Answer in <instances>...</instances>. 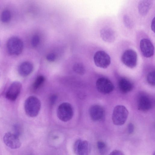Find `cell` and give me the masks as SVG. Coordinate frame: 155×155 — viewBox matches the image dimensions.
Listing matches in <instances>:
<instances>
[{"instance_id": "obj_17", "label": "cell", "mask_w": 155, "mask_h": 155, "mask_svg": "<svg viewBox=\"0 0 155 155\" xmlns=\"http://www.w3.org/2000/svg\"><path fill=\"white\" fill-rule=\"evenodd\" d=\"M152 5V2L151 1H141L138 5L139 13L143 16L145 15L148 12Z\"/></svg>"}, {"instance_id": "obj_26", "label": "cell", "mask_w": 155, "mask_h": 155, "mask_svg": "<svg viewBox=\"0 0 155 155\" xmlns=\"http://www.w3.org/2000/svg\"><path fill=\"white\" fill-rule=\"evenodd\" d=\"M47 60L49 62L54 61L56 58L55 54L53 53H50L48 54L46 56Z\"/></svg>"}, {"instance_id": "obj_7", "label": "cell", "mask_w": 155, "mask_h": 155, "mask_svg": "<svg viewBox=\"0 0 155 155\" xmlns=\"http://www.w3.org/2000/svg\"><path fill=\"white\" fill-rule=\"evenodd\" d=\"M73 149L76 155H89L91 147L88 141L78 139L74 142Z\"/></svg>"}, {"instance_id": "obj_18", "label": "cell", "mask_w": 155, "mask_h": 155, "mask_svg": "<svg viewBox=\"0 0 155 155\" xmlns=\"http://www.w3.org/2000/svg\"><path fill=\"white\" fill-rule=\"evenodd\" d=\"M45 81V78L43 76H38L33 85V87L34 89L37 90L39 88L44 84Z\"/></svg>"}, {"instance_id": "obj_10", "label": "cell", "mask_w": 155, "mask_h": 155, "mask_svg": "<svg viewBox=\"0 0 155 155\" xmlns=\"http://www.w3.org/2000/svg\"><path fill=\"white\" fill-rule=\"evenodd\" d=\"M3 140L5 144L12 149L18 148L21 145L19 137L10 132L5 134L3 137Z\"/></svg>"}, {"instance_id": "obj_29", "label": "cell", "mask_w": 155, "mask_h": 155, "mask_svg": "<svg viewBox=\"0 0 155 155\" xmlns=\"http://www.w3.org/2000/svg\"><path fill=\"white\" fill-rule=\"evenodd\" d=\"M109 155H124V153L119 150H114L112 151Z\"/></svg>"}, {"instance_id": "obj_2", "label": "cell", "mask_w": 155, "mask_h": 155, "mask_svg": "<svg viewBox=\"0 0 155 155\" xmlns=\"http://www.w3.org/2000/svg\"><path fill=\"white\" fill-rule=\"evenodd\" d=\"M128 114L125 106L121 105L116 106L114 109L112 115L113 124L117 126L124 124L127 120Z\"/></svg>"}, {"instance_id": "obj_25", "label": "cell", "mask_w": 155, "mask_h": 155, "mask_svg": "<svg viewBox=\"0 0 155 155\" xmlns=\"http://www.w3.org/2000/svg\"><path fill=\"white\" fill-rule=\"evenodd\" d=\"M123 19L125 26L128 28H130L132 26V24L129 17L127 15H124L123 17Z\"/></svg>"}, {"instance_id": "obj_1", "label": "cell", "mask_w": 155, "mask_h": 155, "mask_svg": "<svg viewBox=\"0 0 155 155\" xmlns=\"http://www.w3.org/2000/svg\"><path fill=\"white\" fill-rule=\"evenodd\" d=\"M41 102L37 97H28L25 101L24 108L26 114L31 117H35L38 114L41 108Z\"/></svg>"}, {"instance_id": "obj_20", "label": "cell", "mask_w": 155, "mask_h": 155, "mask_svg": "<svg viewBox=\"0 0 155 155\" xmlns=\"http://www.w3.org/2000/svg\"><path fill=\"white\" fill-rule=\"evenodd\" d=\"M11 17L10 12L8 10H5L2 13L1 20L3 22L7 23L10 21Z\"/></svg>"}, {"instance_id": "obj_5", "label": "cell", "mask_w": 155, "mask_h": 155, "mask_svg": "<svg viewBox=\"0 0 155 155\" xmlns=\"http://www.w3.org/2000/svg\"><path fill=\"white\" fill-rule=\"evenodd\" d=\"M93 59L95 65L101 68H107L111 63L109 55L103 51L100 50L96 52L94 55Z\"/></svg>"}, {"instance_id": "obj_3", "label": "cell", "mask_w": 155, "mask_h": 155, "mask_svg": "<svg viewBox=\"0 0 155 155\" xmlns=\"http://www.w3.org/2000/svg\"><path fill=\"white\" fill-rule=\"evenodd\" d=\"M6 48L8 52L10 55L17 56L22 52L23 43L19 38L17 37H12L7 42Z\"/></svg>"}, {"instance_id": "obj_14", "label": "cell", "mask_w": 155, "mask_h": 155, "mask_svg": "<svg viewBox=\"0 0 155 155\" xmlns=\"http://www.w3.org/2000/svg\"><path fill=\"white\" fill-rule=\"evenodd\" d=\"M100 35L102 39L107 42L112 43L115 39V33L110 28L105 27L102 28L100 31Z\"/></svg>"}, {"instance_id": "obj_21", "label": "cell", "mask_w": 155, "mask_h": 155, "mask_svg": "<svg viewBox=\"0 0 155 155\" xmlns=\"http://www.w3.org/2000/svg\"><path fill=\"white\" fill-rule=\"evenodd\" d=\"M148 83L152 86L155 85V71L154 70L150 72L147 77Z\"/></svg>"}, {"instance_id": "obj_15", "label": "cell", "mask_w": 155, "mask_h": 155, "mask_svg": "<svg viewBox=\"0 0 155 155\" xmlns=\"http://www.w3.org/2000/svg\"><path fill=\"white\" fill-rule=\"evenodd\" d=\"M33 70V66L30 62L25 61L22 63L18 68V72L21 76L26 77L32 72Z\"/></svg>"}, {"instance_id": "obj_4", "label": "cell", "mask_w": 155, "mask_h": 155, "mask_svg": "<svg viewBox=\"0 0 155 155\" xmlns=\"http://www.w3.org/2000/svg\"><path fill=\"white\" fill-rule=\"evenodd\" d=\"M74 114L72 105L68 102L61 104L58 107L57 111L58 118L64 122H67L71 120Z\"/></svg>"}, {"instance_id": "obj_16", "label": "cell", "mask_w": 155, "mask_h": 155, "mask_svg": "<svg viewBox=\"0 0 155 155\" xmlns=\"http://www.w3.org/2000/svg\"><path fill=\"white\" fill-rule=\"evenodd\" d=\"M118 86L120 91L123 93H127L130 91L133 87L132 83L124 78H122L120 79Z\"/></svg>"}, {"instance_id": "obj_6", "label": "cell", "mask_w": 155, "mask_h": 155, "mask_svg": "<svg viewBox=\"0 0 155 155\" xmlns=\"http://www.w3.org/2000/svg\"><path fill=\"white\" fill-rule=\"evenodd\" d=\"M121 60L122 62L127 67L133 68L136 66L137 64V53L132 49H127L123 53Z\"/></svg>"}, {"instance_id": "obj_24", "label": "cell", "mask_w": 155, "mask_h": 155, "mask_svg": "<svg viewBox=\"0 0 155 155\" xmlns=\"http://www.w3.org/2000/svg\"><path fill=\"white\" fill-rule=\"evenodd\" d=\"M40 38L39 36L35 35L33 36L31 40V45L33 47H36L39 44Z\"/></svg>"}, {"instance_id": "obj_8", "label": "cell", "mask_w": 155, "mask_h": 155, "mask_svg": "<svg viewBox=\"0 0 155 155\" xmlns=\"http://www.w3.org/2000/svg\"><path fill=\"white\" fill-rule=\"evenodd\" d=\"M96 86L97 90L104 94L110 93L114 89V85L111 81L104 77L100 78L97 80Z\"/></svg>"}, {"instance_id": "obj_11", "label": "cell", "mask_w": 155, "mask_h": 155, "mask_svg": "<svg viewBox=\"0 0 155 155\" xmlns=\"http://www.w3.org/2000/svg\"><path fill=\"white\" fill-rule=\"evenodd\" d=\"M21 84L20 82L15 81L12 83L6 93V98L12 101L15 100L21 92Z\"/></svg>"}, {"instance_id": "obj_32", "label": "cell", "mask_w": 155, "mask_h": 155, "mask_svg": "<svg viewBox=\"0 0 155 155\" xmlns=\"http://www.w3.org/2000/svg\"></svg>"}, {"instance_id": "obj_23", "label": "cell", "mask_w": 155, "mask_h": 155, "mask_svg": "<svg viewBox=\"0 0 155 155\" xmlns=\"http://www.w3.org/2000/svg\"><path fill=\"white\" fill-rule=\"evenodd\" d=\"M97 147L99 152L101 154L104 153L105 152L107 147L106 144L104 142L99 141L97 143Z\"/></svg>"}, {"instance_id": "obj_30", "label": "cell", "mask_w": 155, "mask_h": 155, "mask_svg": "<svg viewBox=\"0 0 155 155\" xmlns=\"http://www.w3.org/2000/svg\"><path fill=\"white\" fill-rule=\"evenodd\" d=\"M151 29L153 31L155 32V18L152 19L151 25Z\"/></svg>"}, {"instance_id": "obj_22", "label": "cell", "mask_w": 155, "mask_h": 155, "mask_svg": "<svg viewBox=\"0 0 155 155\" xmlns=\"http://www.w3.org/2000/svg\"><path fill=\"white\" fill-rule=\"evenodd\" d=\"M23 130L21 126L18 124H16L13 126V134L19 137L22 133Z\"/></svg>"}, {"instance_id": "obj_27", "label": "cell", "mask_w": 155, "mask_h": 155, "mask_svg": "<svg viewBox=\"0 0 155 155\" xmlns=\"http://www.w3.org/2000/svg\"><path fill=\"white\" fill-rule=\"evenodd\" d=\"M58 96L55 94L52 95L50 97L49 99L50 103L51 105H54L57 99Z\"/></svg>"}, {"instance_id": "obj_19", "label": "cell", "mask_w": 155, "mask_h": 155, "mask_svg": "<svg viewBox=\"0 0 155 155\" xmlns=\"http://www.w3.org/2000/svg\"><path fill=\"white\" fill-rule=\"evenodd\" d=\"M73 69L76 73L81 75L84 74L85 72V68L84 65L79 62L75 63L74 64Z\"/></svg>"}, {"instance_id": "obj_13", "label": "cell", "mask_w": 155, "mask_h": 155, "mask_svg": "<svg viewBox=\"0 0 155 155\" xmlns=\"http://www.w3.org/2000/svg\"><path fill=\"white\" fill-rule=\"evenodd\" d=\"M89 113L91 119L94 121H97L103 118L105 111L103 107L101 106L94 105L91 107Z\"/></svg>"}, {"instance_id": "obj_9", "label": "cell", "mask_w": 155, "mask_h": 155, "mask_svg": "<svg viewBox=\"0 0 155 155\" xmlns=\"http://www.w3.org/2000/svg\"><path fill=\"white\" fill-rule=\"evenodd\" d=\"M140 48L141 53L144 57L149 58L153 55L154 47L149 39L145 38L142 39L140 43Z\"/></svg>"}, {"instance_id": "obj_31", "label": "cell", "mask_w": 155, "mask_h": 155, "mask_svg": "<svg viewBox=\"0 0 155 155\" xmlns=\"http://www.w3.org/2000/svg\"><path fill=\"white\" fill-rule=\"evenodd\" d=\"M153 155H155V153H153Z\"/></svg>"}, {"instance_id": "obj_12", "label": "cell", "mask_w": 155, "mask_h": 155, "mask_svg": "<svg viewBox=\"0 0 155 155\" xmlns=\"http://www.w3.org/2000/svg\"><path fill=\"white\" fill-rule=\"evenodd\" d=\"M153 106L152 100L148 96L142 94L140 96L137 100V107L139 110L146 111L151 109Z\"/></svg>"}, {"instance_id": "obj_28", "label": "cell", "mask_w": 155, "mask_h": 155, "mask_svg": "<svg viewBox=\"0 0 155 155\" xmlns=\"http://www.w3.org/2000/svg\"><path fill=\"white\" fill-rule=\"evenodd\" d=\"M134 127L132 123H129L127 126V131L130 134H132L134 132Z\"/></svg>"}]
</instances>
